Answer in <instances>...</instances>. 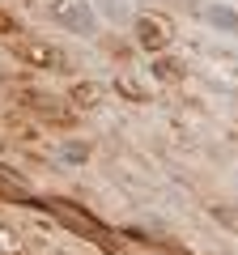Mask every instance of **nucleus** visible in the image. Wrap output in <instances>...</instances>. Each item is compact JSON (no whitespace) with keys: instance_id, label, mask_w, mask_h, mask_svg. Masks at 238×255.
Wrapping results in <instances>:
<instances>
[{"instance_id":"423d86ee","label":"nucleus","mask_w":238,"mask_h":255,"mask_svg":"<svg viewBox=\"0 0 238 255\" xmlns=\"http://www.w3.org/2000/svg\"><path fill=\"white\" fill-rule=\"evenodd\" d=\"M153 77L157 81H179V77H183V64L174 60V55L170 60H166V55H153Z\"/></svg>"},{"instance_id":"0eeeda50","label":"nucleus","mask_w":238,"mask_h":255,"mask_svg":"<svg viewBox=\"0 0 238 255\" xmlns=\"http://www.w3.org/2000/svg\"><path fill=\"white\" fill-rule=\"evenodd\" d=\"M115 90L123 94V98H132V102H145V90H140V85H132L128 77H119V81H115Z\"/></svg>"},{"instance_id":"7ed1b4c3","label":"nucleus","mask_w":238,"mask_h":255,"mask_svg":"<svg viewBox=\"0 0 238 255\" xmlns=\"http://www.w3.org/2000/svg\"><path fill=\"white\" fill-rule=\"evenodd\" d=\"M170 38H174V26L166 17H157V13H140L136 17V47H145L149 55H162L170 47Z\"/></svg>"},{"instance_id":"f257e3e1","label":"nucleus","mask_w":238,"mask_h":255,"mask_svg":"<svg viewBox=\"0 0 238 255\" xmlns=\"http://www.w3.org/2000/svg\"><path fill=\"white\" fill-rule=\"evenodd\" d=\"M13 55H17L26 68H47V73H64V51L55 43H43V38H13Z\"/></svg>"},{"instance_id":"f03ea898","label":"nucleus","mask_w":238,"mask_h":255,"mask_svg":"<svg viewBox=\"0 0 238 255\" xmlns=\"http://www.w3.org/2000/svg\"><path fill=\"white\" fill-rule=\"evenodd\" d=\"M51 17L60 21V26H68L73 34H94V30H98V13L90 9V0H55Z\"/></svg>"},{"instance_id":"20e7f679","label":"nucleus","mask_w":238,"mask_h":255,"mask_svg":"<svg viewBox=\"0 0 238 255\" xmlns=\"http://www.w3.org/2000/svg\"><path fill=\"white\" fill-rule=\"evenodd\" d=\"M68 102H73V107H81V111L98 107V102H102V85H98V81H77L73 90H68Z\"/></svg>"},{"instance_id":"39448f33","label":"nucleus","mask_w":238,"mask_h":255,"mask_svg":"<svg viewBox=\"0 0 238 255\" xmlns=\"http://www.w3.org/2000/svg\"><path fill=\"white\" fill-rule=\"evenodd\" d=\"M204 21H213V26H221V30H230V34H238V13L221 9V4H209V9H204Z\"/></svg>"},{"instance_id":"6e6552de","label":"nucleus","mask_w":238,"mask_h":255,"mask_svg":"<svg viewBox=\"0 0 238 255\" xmlns=\"http://www.w3.org/2000/svg\"><path fill=\"white\" fill-rule=\"evenodd\" d=\"M13 34H17V17L9 9H0V38H13Z\"/></svg>"}]
</instances>
